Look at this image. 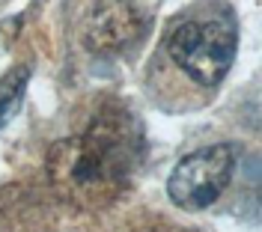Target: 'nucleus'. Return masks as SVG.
<instances>
[{
	"instance_id": "f257e3e1",
	"label": "nucleus",
	"mask_w": 262,
	"mask_h": 232,
	"mask_svg": "<svg viewBox=\"0 0 262 232\" xmlns=\"http://www.w3.org/2000/svg\"><path fill=\"white\" fill-rule=\"evenodd\" d=\"M140 161V137L122 116H101L86 131L54 143L48 179L66 199L96 208L125 191Z\"/></svg>"
},
{
	"instance_id": "39448f33",
	"label": "nucleus",
	"mask_w": 262,
	"mask_h": 232,
	"mask_svg": "<svg viewBox=\"0 0 262 232\" xmlns=\"http://www.w3.org/2000/svg\"><path fill=\"white\" fill-rule=\"evenodd\" d=\"M27 81H30L27 66H15L9 75H3V81H0V128L9 125V119L18 113L24 92H27Z\"/></svg>"
},
{
	"instance_id": "f03ea898",
	"label": "nucleus",
	"mask_w": 262,
	"mask_h": 232,
	"mask_svg": "<svg viewBox=\"0 0 262 232\" xmlns=\"http://www.w3.org/2000/svg\"><path fill=\"white\" fill-rule=\"evenodd\" d=\"M238 33L232 18H194L179 24L170 36L173 63L200 86H217L235 63Z\"/></svg>"
},
{
	"instance_id": "20e7f679",
	"label": "nucleus",
	"mask_w": 262,
	"mask_h": 232,
	"mask_svg": "<svg viewBox=\"0 0 262 232\" xmlns=\"http://www.w3.org/2000/svg\"><path fill=\"white\" fill-rule=\"evenodd\" d=\"M143 36V15L131 0H96L83 21V42L93 54H119Z\"/></svg>"
},
{
	"instance_id": "7ed1b4c3",
	"label": "nucleus",
	"mask_w": 262,
	"mask_h": 232,
	"mask_svg": "<svg viewBox=\"0 0 262 232\" xmlns=\"http://www.w3.org/2000/svg\"><path fill=\"white\" fill-rule=\"evenodd\" d=\"M238 155L229 143L185 155L167 179V197L185 212H203L227 191Z\"/></svg>"
}]
</instances>
